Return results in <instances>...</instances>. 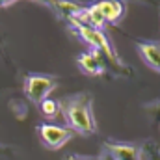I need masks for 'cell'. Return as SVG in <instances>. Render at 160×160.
Wrapping results in <instances>:
<instances>
[{
  "instance_id": "1",
  "label": "cell",
  "mask_w": 160,
  "mask_h": 160,
  "mask_svg": "<svg viewBox=\"0 0 160 160\" xmlns=\"http://www.w3.org/2000/svg\"><path fill=\"white\" fill-rule=\"evenodd\" d=\"M60 114L65 119V127H69L75 134L91 136L97 132V121L93 114V95L89 91H80L63 97L58 101Z\"/></svg>"
},
{
  "instance_id": "2",
  "label": "cell",
  "mask_w": 160,
  "mask_h": 160,
  "mask_svg": "<svg viewBox=\"0 0 160 160\" xmlns=\"http://www.w3.org/2000/svg\"><path fill=\"white\" fill-rule=\"evenodd\" d=\"M67 22H69L71 30H73L91 50H97V52H101V54L106 58L108 67H114V69L119 71L123 77H128V67L118 58V54H116V50H114V47H112V41L108 39V36H106L102 30H95V28H89V26H86V24H80L77 19H71V21H67Z\"/></svg>"
},
{
  "instance_id": "3",
  "label": "cell",
  "mask_w": 160,
  "mask_h": 160,
  "mask_svg": "<svg viewBox=\"0 0 160 160\" xmlns=\"http://www.w3.org/2000/svg\"><path fill=\"white\" fill-rule=\"evenodd\" d=\"M58 80L48 75H28L24 78V95L28 97L30 102L41 104L48 95L56 89Z\"/></svg>"
},
{
  "instance_id": "4",
  "label": "cell",
  "mask_w": 160,
  "mask_h": 160,
  "mask_svg": "<svg viewBox=\"0 0 160 160\" xmlns=\"http://www.w3.org/2000/svg\"><path fill=\"white\" fill-rule=\"evenodd\" d=\"M38 132H39L43 145L47 149H52V151L62 149L75 134L69 127L54 125V123H41V125H38Z\"/></svg>"
},
{
  "instance_id": "5",
  "label": "cell",
  "mask_w": 160,
  "mask_h": 160,
  "mask_svg": "<svg viewBox=\"0 0 160 160\" xmlns=\"http://www.w3.org/2000/svg\"><path fill=\"white\" fill-rule=\"evenodd\" d=\"M104 151L114 160H143V145H140V143L106 140Z\"/></svg>"
},
{
  "instance_id": "6",
  "label": "cell",
  "mask_w": 160,
  "mask_h": 160,
  "mask_svg": "<svg viewBox=\"0 0 160 160\" xmlns=\"http://www.w3.org/2000/svg\"><path fill=\"white\" fill-rule=\"evenodd\" d=\"M77 65H78L80 71H82L84 75H88V77H101V75H104L106 69H108L106 58H104L101 52L91 50V48H89L88 52L78 54Z\"/></svg>"
},
{
  "instance_id": "7",
  "label": "cell",
  "mask_w": 160,
  "mask_h": 160,
  "mask_svg": "<svg viewBox=\"0 0 160 160\" xmlns=\"http://www.w3.org/2000/svg\"><path fill=\"white\" fill-rule=\"evenodd\" d=\"M136 50H138L142 62L149 69H153L155 73L160 75V43L140 39V41H136Z\"/></svg>"
},
{
  "instance_id": "8",
  "label": "cell",
  "mask_w": 160,
  "mask_h": 160,
  "mask_svg": "<svg viewBox=\"0 0 160 160\" xmlns=\"http://www.w3.org/2000/svg\"><path fill=\"white\" fill-rule=\"evenodd\" d=\"M97 6L101 8L106 24L119 22L125 15V11H127V6L123 0H97Z\"/></svg>"
},
{
  "instance_id": "9",
  "label": "cell",
  "mask_w": 160,
  "mask_h": 160,
  "mask_svg": "<svg viewBox=\"0 0 160 160\" xmlns=\"http://www.w3.org/2000/svg\"><path fill=\"white\" fill-rule=\"evenodd\" d=\"M82 8H84L82 4L73 2V0H56L52 9H54L60 17H63L65 21H71V19H75L80 11H82Z\"/></svg>"
},
{
  "instance_id": "10",
  "label": "cell",
  "mask_w": 160,
  "mask_h": 160,
  "mask_svg": "<svg viewBox=\"0 0 160 160\" xmlns=\"http://www.w3.org/2000/svg\"><path fill=\"white\" fill-rule=\"evenodd\" d=\"M39 108L47 119H54L60 114V104H58V101H52V99H45L39 104Z\"/></svg>"
},
{
  "instance_id": "11",
  "label": "cell",
  "mask_w": 160,
  "mask_h": 160,
  "mask_svg": "<svg viewBox=\"0 0 160 160\" xmlns=\"http://www.w3.org/2000/svg\"><path fill=\"white\" fill-rule=\"evenodd\" d=\"M143 153H147L151 160H160V149L157 147V143H153V142L145 143V147H143Z\"/></svg>"
},
{
  "instance_id": "12",
  "label": "cell",
  "mask_w": 160,
  "mask_h": 160,
  "mask_svg": "<svg viewBox=\"0 0 160 160\" xmlns=\"http://www.w3.org/2000/svg\"><path fill=\"white\" fill-rule=\"evenodd\" d=\"M65 160H101L99 157H88V155H69Z\"/></svg>"
},
{
  "instance_id": "13",
  "label": "cell",
  "mask_w": 160,
  "mask_h": 160,
  "mask_svg": "<svg viewBox=\"0 0 160 160\" xmlns=\"http://www.w3.org/2000/svg\"><path fill=\"white\" fill-rule=\"evenodd\" d=\"M36 2L45 4V6H48V8H54V2H56V0H36Z\"/></svg>"
},
{
  "instance_id": "14",
  "label": "cell",
  "mask_w": 160,
  "mask_h": 160,
  "mask_svg": "<svg viewBox=\"0 0 160 160\" xmlns=\"http://www.w3.org/2000/svg\"><path fill=\"white\" fill-rule=\"evenodd\" d=\"M15 0H0V8H8V6H11Z\"/></svg>"
},
{
  "instance_id": "15",
  "label": "cell",
  "mask_w": 160,
  "mask_h": 160,
  "mask_svg": "<svg viewBox=\"0 0 160 160\" xmlns=\"http://www.w3.org/2000/svg\"><path fill=\"white\" fill-rule=\"evenodd\" d=\"M99 158H101V160H114L108 153H106V151H102V155H99Z\"/></svg>"
}]
</instances>
